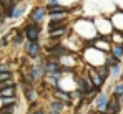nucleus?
<instances>
[{
    "label": "nucleus",
    "instance_id": "f257e3e1",
    "mask_svg": "<svg viewBox=\"0 0 123 114\" xmlns=\"http://www.w3.org/2000/svg\"><path fill=\"white\" fill-rule=\"evenodd\" d=\"M38 35H40V27H38V25H35V23H28V25L25 27V37H27L28 41L37 43Z\"/></svg>",
    "mask_w": 123,
    "mask_h": 114
},
{
    "label": "nucleus",
    "instance_id": "423d86ee",
    "mask_svg": "<svg viewBox=\"0 0 123 114\" xmlns=\"http://www.w3.org/2000/svg\"><path fill=\"white\" fill-rule=\"evenodd\" d=\"M45 8H42V7H37V8H33V12H32V15H30V18H32V22L35 23V25H38L42 20H43V17H45Z\"/></svg>",
    "mask_w": 123,
    "mask_h": 114
},
{
    "label": "nucleus",
    "instance_id": "4be33fe9",
    "mask_svg": "<svg viewBox=\"0 0 123 114\" xmlns=\"http://www.w3.org/2000/svg\"><path fill=\"white\" fill-rule=\"evenodd\" d=\"M8 70H10L8 65H0V73H10Z\"/></svg>",
    "mask_w": 123,
    "mask_h": 114
},
{
    "label": "nucleus",
    "instance_id": "f3484780",
    "mask_svg": "<svg viewBox=\"0 0 123 114\" xmlns=\"http://www.w3.org/2000/svg\"><path fill=\"white\" fill-rule=\"evenodd\" d=\"M22 12H23V8H22V7H17V8L12 10V13H10L8 17H12V18H18V17L22 15Z\"/></svg>",
    "mask_w": 123,
    "mask_h": 114
},
{
    "label": "nucleus",
    "instance_id": "4468645a",
    "mask_svg": "<svg viewBox=\"0 0 123 114\" xmlns=\"http://www.w3.org/2000/svg\"><path fill=\"white\" fill-rule=\"evenodd\" d=\"M95 71L102 76L103 79H106L108 75H110V68H106V66H97V68H95Z\"/></svg>",
    "mask_w": 123,
    "mask_h": 114
},
{
    "label": "nucleus",
    "instance_id": "aec40b11",
    "mask_svg": "<svg viewBox=\"0 0 123 114\" xmlns=\"http://www.w3.org/2000/svg\"><path fill=\"white\" fill-rule=\"evenodd\" d=\"M113 40H115V45H122L123 43V35L117 33V35H113Z\"/></svg>",
    "mask_w": 123,
    "mask_h": 114
},
{
    "label": "nucleus",
    "instance_id": "1a4fd4ad",
    "mask_svg": "<svg viewBox=\"0 0 123 114\" xmlns=\"http://www.w3.org/2000/svg\"><path fill=\"white\" fill-rule=\"evenodd\" d=\"M15 96V86H7L0 89V98H13Z\"/></svg>",
    "mask_w": 123,
    "mask_h": 114
},
{
    "label": "nucleus",
    "instance_id": "6ab92c4d",
    "mask_svg": "<svg viewBox=\"0 0 123 114\" xmlns=\"http://www.w3.org/2000/svg\"><path fill=\"white\" fill-rule=\"evenodd\" d=\"M12 78L10 73H0V83H5V81H8Z\"/></svg>",
    "mask_w": 123,
    "mask_h": 114
},
{
    "label": "nucleus",
    "instance_id": "2eb2a0df",
    "mask_svg": "<svg viewBox=\"0 0 123 114\" xmlns=\"http://www.w3.org/2000/svg\"><path fill=\"white\" fill-rule=\"evenodd\" d=\"M45 10H48L50 15H57V13H63V12H65V8H62L60 5H52V7L45 8Z\"/></svg>",
    "mask_w": 123,
    "mask_h": 114
},
{
    "label": "nucleus",
    "instance_id": "0eeeda50",
    "mask_svg": "<svg viewBox=\"0 0 123 114\" xmlns=\"http://www.w3.org/2000/svg\"><path fill=\"white\" fill-rule=\"evenodd\" d=\"M25 50H27V55L32 56V58H37V56H38V53H40V46H38V43H32V41L27 43Z\"/></svg>",
    "mask_w": 123,
    "mask_h": 114
},
{
    "label": "nucleus",
    "instance_id": "6e6552de",
    "mask_svg": "<svg viewBox=\"0 0 123 114\" xmlns=\"http://www.w3.org/2000/svg\"><path fill=\"white\" fill-rule=\"evenodd\" d=\"M15 3H17V0H0V5L3 7V10L10 15L12 13V10H13V7H15Z\"/></svg>",
    "mask_w": 123,
    "mask_h": 114
},
{
    "label": "nucleus",
    "instance_id": "20e7f679",
    "mask_svg": "<svg viewBox=\"0 0 123 114\" xmlns=\"http://www.w3.org/2000/svg\"><path fill=\"white\" fill-rule=\"evenodd\" d=\"M42 76H43V68H40V66H30L28 75H27V79H28V81H35V79H38Z\"/></svg>",
    "mask_w": 123,
    "mask_h": 114
},
{
    "label": "nucleus",
    "instance_id": "5701e85b",
    "mask_svg": "<svg viewBox=\"0 0 123 114\" xmlns=\"http://www.w3.org/2000/svg\"><path fill=\"white\" fill-rule=\"evenodd\" d=\"M110 71H111V75H118V73H120V65H117V66L110 68Z\"/></svg>",
    "mask_w": 123,
    "mask_h": 114
},
{
    "label": "nucleus",
    "instance_id": "39448f33",
    "mask_svg": "<svg viewBox=\"0 0 123 114\" xmlns=\"http://www.w3.org/2000/svg\"><path fill=\"white\" fill-rule=\"evenodd\" d=\"M106 106H108V96L106 94H100L97 98V103H95V108L98 113H105L106 111Z\"/></svg>",
    "mask_w": 123,
    "mask_h": 114
},
{
    "label": "nucleus",
    "instance_id": "412c9836",
    "mask_svg": "<svg viewBox=\"0 0 123 114\" xmlns=\"http://www.w3.org/2000/svg\"><path fill=\"white\" fill-rule=\"evenodd\" d=\"M33 93H35V91H33V89H30V88L25 91V94H27V98H28L30 101H33V99H35V94H33Z\"/></svg>",
    "mask_w": 123,
    "mask_h": 114
},
{
    "label": "nucleus",
    "instance_id": "f03ea898",
    "mask_svg": "<svg viewBox=\"0 0 123 114\" xmlns=\"http://www.w3.org/2000/svg\"><path fill=\"white\" fill-rule=\"evenodd\" d=\"M90 83H92V86H93L95 89H100V88H102V84L105 83V79H103V78L98 75L95 70H90Z\"/></svg>",
    "mask_w": 123,
    "mask_h": 114
},
{
    "label": "nucleus",
    "instance_id": "7ed1b4c3",
    "mask_svg": "<svg viewBox=\"0 0 123 114\" xmlns=\"http://www.w3.org/2000/svg\"><path fill=\"white\" fill-rule=\"evenodd\" d=\"M120 111V99H117L115 96L111 99H108V106H106V114H117Z\"/></svg>",
    "mask_w": 123,
    "mask_h": 114
},
{
    "label": "nucleus",
    "instance_id": "f8f14e48",
    "mask_svg": "<svg viewBox=\"0 0 123 114\" xmlns=\"http://www.w3.org/2000/svg\"><path fill=\"white\" fill-rule=\"evenodd\" d=\"M113 96L117 99H123V83H118L115 88H113Z\"/></svg>",
    "mask_w": 123,
    "mask_h": 114
},
{
    "label": "nucleus",
    "instance_id": "9d476101",
    "mask_svg": "<svg viewBox=\"0 0 123 114\" xmlns=\"http://www.w3.org/2000/svg\"><path fill=\"white\" fill-rule=\"evenodd\" d=\"M111 56L117 58L118 61L123 58V45H113V48H111Z\"/></svg>",
    "mask_w": 123,
    "mask_h": 114
},
{
    "label": "nucleus",
    "instance_id": "dca6fc26",
    "mask_svg": "<svg viewBox=\"0 0 123 114\" xmlns=\"http://www.w3.org/2000/svg\"><path fill=\"white\" fill-rule=\"evenodd\" d=\"M117 65H118V60H117V58H113V56L106 58V65H105L106 68H113V66H117Z\"/></svg>",
    "mask_w": 123,
    "mask_h": 114
},
{
    "label": "nucleus",
    "instance_id": "a211bd4d",
    "mask_svg": "<svg viewBox=\"0 0 123 114\" xmlns=\"http://www.w3.org/2000/svg\"><path fill=\"white\" fill-rule=\"evenodd\" d=\"M62 33H65V27L63 28H58V30H52L50 32V37H60Z\"/></svg>",
    "mask_w": 123,
    "mask_h": 114
},
{
    "label": "nucleus",
    "instance_id": "ddd939ff",
    "mask_svg": "<svg viewBox=\"0 0 123 114\" xmlns=\"http://www.w3.org/2000/svg\"><path fill=\"white\" fill-rule=\"evenodd\" d=\"M63 106H65V104H63V103H60V101H55V103H52V104H50L52 114H58L62 109H63Z\"/></svg>",
    "mask_w": 123,
    "mask_h": 114
},
{
    "label": "nucleus",
    "instance_id": "9b49d317",
    "mask_svg": "<svg viewBox=\"0 0 123 114\" xmlns=\"http://www.w3.org/2000/svg\"><path fill=\"white\" fill-rule=\"evenodd\" d=\"M55 98L57 99H62L63 101V104H67V103H70V99H72V96L68 94V93H63V91H55Z\"/></svg>",
    "mask_w": 123,
    "mask_h": 114
},
{
    "label": "nucleus",
    "instance_id": "b1692460",
    "mask_svg": "<svg viewBox=\"0 0 123 114\" xmlns=\"http://www.w3.org/2000/svg\"><path fill=\"white\" fill-rule=\"evenodd\" d=\"M22 40H23V37H22L20 33H17V38H15V45H20Z\"/></svg>",
    "mask_w": 123,
    "mask_h": 114
}]
</instances>
